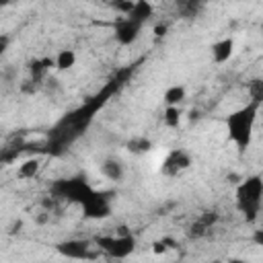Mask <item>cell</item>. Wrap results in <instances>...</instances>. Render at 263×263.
<instances>
[{
    "instance_id": "obj_1",
    "label": "cell",
    "mask_w": 263,
    "mask_h": 263,
    "mask_svg": "<svg viewBox=\"0 0 263 263\" xmlns=\"http://www.w3.org/2000/svg\"><path fill=\"white\" fill-rule=\"evenodd\" d=\"M259 107H261V105H257V103H247L245 107L236 109L234 113H230V115L226 117L228 136H230V140L236 144V148H238L240 152H245V150L251 146Z\"/></svg>"
},
{
    "instance_id": "obj_2",
    "label": "cell",
    "mask_w": 263,
    "mask_h": 263,
    "mask_svg": "<svg viewBox=\"0 0 263 263\" xmlns=\"http://www.w3.org/2000/svg\"><path fill=\"white\" fill-rule=\"evenodd\" d=\"M261 197H263V181L259 175L247 177L236 187V208L247 218V222H255L261 212Z\"/></svg>"
},
{
    "instance_id": "obj_3",
    "label": "cell",
    "mask_w": 263,
    "mask_h": 263,
    "mask_svg": "<svg viewBox=\"0 0 263 263\" xmlns=\"http://www.w3.org/2000/svg\"><path fill=\"white\" fill-rule=\"evenodd\" d=\"M95 245H97L99 251L107 253L113 259H125V257H129L134 253L136 238L132 234H125V236H117V234H113V236H97Z\"/></svg>"
},
{
    "instance_id": "obj_4",
    "label": "cell",
    "mask_w": 263,
    "mask_h": 263,
    "mask_svg": "<svg viewBox=\"0 0 263 263\" xmlns=\"http://www.w3.org/2000/svg\"><path fill=\"white\" fill-rule=\"evenodd\" d=\"M80 205H82V214L88 220H105V218L111 216V197H109V193L90 191Z\"/></svg>"
},
{
    "instance_id": "obj_5",
    "label": "cell",
    "mask_w": 263,
    "mask_h": 263,
    "mask_svg": "<svg viewBox=\"0 0 263 263\" xmlns=\"http://www.w3.org/2000/svg\"><path fill=\"white\" fill-rule=\"evenodd\" d=\"M55 251L66 257V259H72V261H90L95 259V251H92V245L88 240H80V238H70V240H62L55 245Z\"/></svg>"
},
{
    "instance_id": "obj_6",
    "label": "cell",
    "mask_w": 263,
    "mask_h": 263,
    "mask_svg": "<svg viewBox=\"0 0 263 263\" xmlns=\"http://www.w3.org/2000/svg\"><path fill=\"white\" fill-rule=\"evenodd\" d=\"M90 191H92V189H90L84 181H78V179L60 181V183H55V187H53L55 197H64V199L78 201V203H82V201H84V197H86Z\"/></svg>"
},
{
    "instance_id": "obj_7",
    "label": "cell",
    "mask_w": 263,
    "mask_h": 263,
    "mask_svg": "<svg viewBox=\"0 0 263 263\" xmlns=\"http://www.w3.org/2000/svg\"><path fill=\"white\" fill-rule=\"evenodd\" d=\"M189 166H191V156H189L185 150L175 148V150H171V152L164 156V160H162V164H160V173L166 175V177H177L179 173L187 171Z\"/></svg>"
},
{
    "instance_id": "obj_8",
    "label": "cell",
    "mask_w": 263,
    "mask_h": 263,
    "mask_svg": "<svg viewBox=\"0 0 263 263\" xmlns=\"http://www.w3.org/2000/svg\"><path fill=\"white\" fill-rule=\"evenodd\" d=\"M140 31H142V27L136 25V23H132V21L125 18V16H121V18L115 23V39H117L121 45H132V43H136L138 37H140Z\"/></svg>"
},
{
    "instance_id": "obj_9",
    "label": "cell",
    "mask_w": 263,
    "mask_h": 263,
    "mask_svg": "<svg viewBox=\"0 0 263 263\" xmlns=\"http://www.w3.org/2000/svg\"><path fill=\"white\" fill-rule=\"evenodd\" d=\"M234 53V39L232 37H226V39H220L212 45V58L216 64H224L232 58Z\"/></svg>"
},
{
    "instance_id": "obj_10",
    "label": "cell",
    "mask_w": 263,
    "mask_h": 263,
    "mask_svg": "<svg viewBox=\"0 0 263 263\" xmlns=\"http://www.w3.org/2000/svg\"><path fill=\"white\" fill-rule=\"evenodd\" d=\"M101 175L109 181H121L125 175V166L119 158H105L101 162Z\"/></svg>"
},
{
    "instance_id": "obj_11",
    "label": "cell",
    "mask_w": 263,
    "mask_h": 263,
    "mask_svg": "<svg viewBox=\"0 0 263 263\" xmlns=\"http://www.w3.org/2000/svg\"><path fill=\"white\" fill-rule=\"evenodd\" d=\"M152 12H154L152 4H150V2L140 0V2H134V8L129 10V14H127L125 18H129L132 23H136V25L144 27V23H148V18L152 16Z\"/></svg>"
},
{
    "instance_id": "obj_12",
    "label": "cell",
    "mask_w": 263,
    "mask_h": 263,
    "mask_svg": "<svg viewBox=\"0 0 263 263\" xmlns=\"http://www.w3.org/2000/svg\"><path fill=\"white\" fill-rule=\"evenodd\" d=\"M185 97H187V90H185V86H181V84H173V86H168V88L164 90V103H166V107H177V105H181V103L185 101Z\"/></svg>"
},
{
    "instance_id": "obj_13",
    "label": "cell",
    "mask_w": 263,
    "mask_h": 263,
    "mask_svg": "<svg viewBox=\"0 0 263 263\" xmlns=\"http://www.w3.org/2000/svg\"><path fill=\"white\" fill-rule=\"evenodd\" d=\"M39 168H41L39 158H27L18 164V177L21 179H33V177H37Z\"/></svg>"
},
{
    "instance_id": "obj_14",
    "label": "cell",
    "mask_w": 263,
    "mask_h": 263,
    "mask_svg": "<svg viewBox=\"0 0 263 263\" xmlns=\"http://www.w3.org/2000/svg\"><path fill=\"white\" fill-rule=\"evenodd\" d=\"M74 64H76V53L72 49H62L53 58V68H58V70H70Z\"/></svg>"
},
{
    "instance_id": "obj_15",
    "label": "cell",
    "mask_w": 263,
    "mask_h": 263,
    "mask_svg": "<svg viewBox=\"0 0 263 263\" xmlns=\"http://www.w3.org/2000/svg\"><path fill=\"white\" fill-rule=\"evenodd\" d=\"M125 146H127V150H129L132 154H146V152L152 150V142H150L148 138H144V136H136V138H132Z\"/></svg>"
},
{
    "instance_id": "obj_16",
    "label": "cell",
    "mask_w": 263,
    "mask_h": 263,
    "mask_svg": "<svg viewBox=\"0 0 263 263\" xmlns=\"http://www.w3.org/2000/svg\"><path fill=\"white\" fill-rule=\"evenodd\" d=\"M162 119H164L166 127H179L181 125V109L179 107H166Z\"/></svg>"
},
{
    "instance_id": "obj_17",
    "label": "cell",
    "mask_w": 263,
    "mask_h": 263,
    "mask_svg": "<svg viewBox=\"0 0 263 263\" xmlns=\"http://www.w3.org/2000/svg\"><path fill=\"white\" fill-rule=\"evenodd\" d=\"M249 95H251V103L261 105V101H263V80L261 78H255L249 82Z\"/></svg>"
},
{
    "instance_id": "obj_18",
    "label": "cell",
    "mask_w": 263,
    "mask_h": 263,
    "mask_svg": "<svg viewBox=\"0 0 263 263\" xmlns=\"http://www.w3.org/2000/svg\"><path fill=\"white\" fill-rule=\"evenodd\" d=\"M199 8H201L199 2H187V0L185 2H179V12H181V16H187V18L197 16Z\"/></svg>"
},
{
    "instance_id": "obj_19",
    "label": "cell",
    "mask_w": 263,
    "mask_h": 263,
    "mask_svg": "<svg viewBox=\"0 0 263 263\" xmlns=\"http://www.w3.org/2000/svg\"><path fill=\"white\" fill-rule=\"evenodd\" d=\"M41 88H43V82L35 80V78H27V80L21 82V92H25V95H35Z\"/></svg>"
},
{
    "instance_id": "obj_20",
    "label": "cell",
    "mask_w": 263,
    "mask_h": 263,
    "mask_svg": "<svg viewBox=\"0 0 263 263\" xmlns=\"http://www.w3.org/2000/svg\"><path fill=\"white\" fill-rule=\"evenodd\" d=\"M175 240L173 238H160V240H156L154 245H152V253L154 255H162V253H166V251H171V249H175Z\"/></svg>"
},
{
    "instance_id": "obj_21",
    "label": "cell",
    "mask_w": 263,
    "mask_h": 263,
    "mask_svg": "<svg viewBox=\"0 0 263 263\" xmlns=\"http://www.w3.org/2000/svg\"><path fill=\"white\" fill-rule=\"evenodd\" d=\"M210 230H212V228H208L203 222L195 220V222L189 226V236H191V238H201V236H205Z\"/></svg>"
},
{
    "instance_id": "obj_22",
    "label": "cell",
    "mask_w": 263,
    "mask_h": 263,
    "mask_svg": "<svg viewBox=\"0 0 263 263\" xmlns=\"http://www.w3.org/2000/svg\"><path fill=\"white\" fill-rule=\"evenodd\" d=\"M218 218H220V216H218V212H216V210H208V212L199 214V218H197V220H199V222H203L208 228H214V224L218 222Z\"/></svg>"
},
{
    "instance_id": "obj_23",
    "label": "cell",
    "mask_w": 263,
    "mask_h": 263,
    "mask_svg": "<svg viewBox=\"0 0 263 263\" xmlns=\"http://www.w3.org/2000/svg\"><path fill=\"white\" fill-rule=\"evenodd\" d=\"M113 8H115L117 12H121V16H127V14H129V10L134 8V2H132V0H121V2H113Z\"/></svg>"
},
{
    "instance_id": "obj_24",
    "label": "cell",
    "mask_w": 263,
    "mask_h": 263,
    "mask_svg": "<svg viewBox=\"0 0 263 263\" xmlns=\"http://www.w3.org/2000/svg\"><path fill=\"white\" fill-rule=\"evenodd\" d=\"M43 88H45L49 95H53L55 90H60V80L53 78V76H47V78L43 80Z\"/></svg>"
},
{
    "instance_id": "obj_25",
    "label": "cell",
    "mask_w": 263,
    "mask_h": 263,
    "mask_svg": "<svg viewBox=\"0 0 263 263\" xmlns=\"http://www.w3.org/2000/svg\"><path fill=\"white\" fill-rule=\"evenodd\" d=\"M0 78L6 80V82H14V78H16V68H14V66H4L2 72H0Z\"/></svg>"
},
{
    "instance_id": "obj_26",
    "label": "cell",
    "mask_w": 263,
    "mask_h": 263,
    "mask_svg": "<svg viewBox=\"0 0 263 263\" xmlns=\"http://www.w3.org/2000/svg\"><path fill=\"white\" fill-rule=\"evenodd\" d=\"M166 31H168V29H166V25H164V23H160V25H156V27H154V35H156V37L166 35Z\"/></svg>"
},
{
    "instance_id": "obj_27",
    "label": "cell",
    "mask_w": 263,
    "mask_h": 263,
    "mask_svg": "<svg viewBox=\"0 0 263 263\" xmlns=\"http://www.w3.org/2000/svg\"><path fill=\"white\" fill-rule=\"evenodd\" d=\"M8 41H10V39H8L6 35H0V55L6 51V47H8Z\"/></svg>"
},
{
    "instance_id": "obj_28",
    "label": "cell",
    "mask_w": 263,
    "mask_h": 263,
    "mask_svg": "<svg viewBox=\"0 0 263 263\" xmlns=\"http://www.w3.org/2000/svg\"><path fill=\"white\" fill-rule=\"evenodd\" d=\"M253 240H255L257 245H263V230H255V234H253Z\"/></svg>"
},
{
    "instance_id": "obj_29",
    "label": "cell",
    "mask_w": 263,
    "mask_h": 263,
    "mask_svg": "<svg viewBox=\"0 0 263 263\" xmlns=\"http://www.w3.org/2000/svg\"><path fill=\"white\" fill-rule=\"evenodd\" d=\"M226 263H247V261L245 259H238V257H230Z\"/></svg>"
},
{
    "instance_id": "obj_30",
    "label": "cell",
    "mask_w": 263,
    "mask_h": 263,
    "mask_svg": "<svg viewBox=\"0 0 263 263\" xmlns=\"http://www.w3.org/2000/svg\"><path fill=\"white\" fill-rule=\"evenodd\" d=\"M236 179H238V175H228V181H232V183H236Z\"/></svg>"
},
{
    "instance_id": "obj_31",
    "label": "cell",
    "mask_w": 263,
    "mask_h": 263,
    "mask_svg": "<svg viewBox=\"0 0 263 263\" xmlns=\"http://www.w3.org/2000/svg\"><path fill=\"white\" fill-rule=\"evenodd\" d=\"M212 263H222V261H212Z\"/></svg>"
},
{
    "instance_id": "obj_32",
    "label": "cell",
    "mask_w": 263,
    "mask_h": 263,
    "mask_svg": "<svg viewBox=\"0 0 263 263\" xmlns=\"http://www.w3.org/2000/svg\"><path fill=\"white\" fill-rule=\"evenodd\" d=\"M0 171H2V162H0Z\"/></svg>"
}]
</instances>
